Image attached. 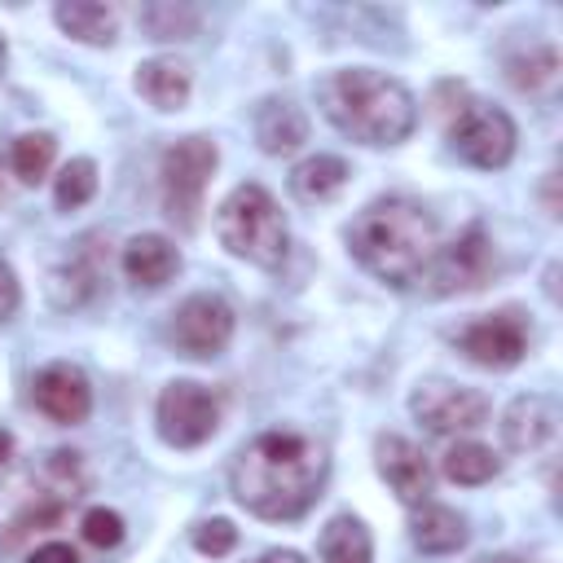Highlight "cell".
I'll return each mask as SVG.
<instances>
[{
	"instance_id": "6da1fadb",
	"label": "cell",
	"mask_w": 563,
	"mask_h": 563,
	"mask_svg": "<svg viewBox=\"0 0 563 563\" xmlns=\"http://www.w3.org/2000/svg\"><path fill=\"white\" fill-rule=\"evenodd\" d=\"M330 457L303 431H260L229 471L238 506L260 519H299L325 488Z\"/></svg>"
},
{
	"instance_id": "7a4b0ae2",
	"label": "cell",
	"mask_w": 563,
	"mask_h": 563,
	"mask_svg": "<svg viewBox=\"0 0 563 563\" xmlns=\"http://www.w3.org/2000/svg\"><path fill=\"white\" fill-rule=\"evenodd\" d=\"M347 246L356 264L369 268L378 282L413 286L440 246V224L422 202L387 194L356 211V220L347 224Z\"/></svg>"
},
{
	"instance_id": "3957f363",
	"label": "cell",
	"mask_w": 563,
	"mask_h": 563,
	"mask_svg": "<svg viewBox=\"0 0 563 563\" xmlns=\"http://www.w3.org/2000/svg\"><path fill=\"white\" fill-rule=\"evenodd\" d=\"M88 493V466L75 449H48L0 475V550H18L35 532L70 515Z\"/></svg>"
},
{
	"instance_id": "277c9868",
	"label": "cell",
	"mask_w": 563,
	"mask_h": 563,
	"mask_svg": "<svg viewBox=\"0 0 563 563\" xmlns=\"http://www.w3.org/2000/svg\"><path fill=\"white\" fill-rule=\"evenodd\" d=\"M317 101L325 119L361 145H400L418 123L413 92L396 75L369 70V66L330 70L317 84Z\"/></svg>"
},
{
	"instance_id": "5b68a950",
	"label": "cell",
	"mask_w": 563,
	"mask_h": 563,
	"mask_svg": "<svg viewBox=\"0 0 563 563\" xmlns=\"http://www.w3.org/2000/svg\"><path fill=\"white\" fill-rule=\"evenodd\" d=\"M216 238L229 255H238L255 268H277L290 246L286 216L264 185H238L216 207Z\"/></svg>"
},
{
	"instance_id": "8992f818",
	"label": "cell",
	"mask_w": 563,
	"mask_h": 563,
	"mask_svg": "<svg viewBox=\"0 0 563 563\" xmlns=\"http://www.w3.org/2000/svg\"><path fill=\"white\" fill-rule=\"evenodd\" d=\"M220 163V150L211 136H180L176 145L163 150V163H158V185H163V211L167 220H176L180 229H194L198 224V211H202V194H207V180Z\"/></svg>"
},
{
	"instance_id": "52a82bcc",
	"label": "cell",
	"mask_w": 563,
	"mask_h": 563,
	"mask_svg": "<svg viewBox=\"0 0 563 563\" xmlns=\"http://www.w3.org/2000/svg\"><path fill=\"white\" fill-rule=\"evenodd\" d=\"M515 119L501 110V106H488V101H471L462 106L453 119H449V145L462 163L479 167V172H497L510 163L515 154Z\"/></svg>"
},
{
	"instance_id": "ba28073f",
	"label": "cell",
	"mask_w": 563,
	"mask_h": 563,
	"mask_svg": "<svg viewBox=\"0 0 563 563\" xmlns=\"http://www.w3.org/2000/svg\"><path fill=\"white\" fill-rule=\"evenodd\" d=\"M154 422H158V435L172 449H198L220 427V396L211 387L194 383V378H176L158 391Z\"/></svg>"
},
{
	"instance_id": "9c48e42d",
	"label": "cell",
	"mask_w": 563,
	"mask_h": 563,
	"mask_svg": "<svg viewBox=\"0 0 563 563\" xmlns=\"http://www.w3.org/2000/svg\"><path fill=\"white\" fill-rule=\"evenodd\" d=\"M493 242L484 233V224H471L462 229L453 242H440L427 273L418 277L427 286V295L435 299H449V295H466V290H479L493 273Z\"/></svg>"
},
{
	"instance_id": "30bf717a",
	"label": "cell",
	"mask_w": 563,
	"mask_h": 563,
	"mask_svg": "<svg viewBox=\"0 0 563 563\" xmlns=\"http://www.w3.org/2000/svg\"><path fill=\"white\" fill-rule=\"evenodd\" d=\"M457 352L484 369H515L523 356H528V343H532V325L519 308H497V312H484L475 321H466L457 334H453Z\"/></svg>"
},
{
	"instance_id": "8fae6325",
	"label": "cell",
	"mask_w": 563,
	"mask_h": 563,
	"mask_svg": "<svg viewBox=\"0 0 563 563\" xmlns=\"http://www.w3.org/2000/svg\"><path fill=\"white\" fill-rule=\"evenodd\" d=\"M409 409L413 418L435 431V435H457V431H475L488 422L493 405L479 387H462V383H449V378H427L413 387L409 396Z\"/></svg>"
},
{
	"instance_id": "7c38bea8",
	"label": "cell",
	"mask_w": 563,
	"mask_h": 563,
	"mask_svg": "<svg viewBox=\"0 0 563 563\" xmlns=\"http://www.w3.org/2000/svg\"><path fill=\"white\" fill-rule=\"evenodd\" d=\"M233 339V308L220 295H189L172 312V343L185 356H220Z\"/></svg>"
},
{
	"instance_id": "4fadbf2b",
	"label": "cell",
	"mask_w": 563,
	"mask_h": 563,
	"mask_svg": "<svg viewBox=\"0 0 563 563\" xmlns=\"http://www.w3.org/2000/svg\"><path fill=\"white\" fill-rule=\"evenodd\" d=\"M31 400L35 409L48 418V422H62V427H79L88 413H92V387H88V374L70 361H53L44 365L35 378H31Z\"/></svg>"
},
{
	"instance_id": "5bb4252c",
	"label": "cell",
	"mask_w": 563,
	"mask_h": 563,
	"mask_svg": "<svg viewBox=\"0 0 563 563\" xmlns=\"http://www.w3.org/2000/svg\"><path fill=\"white\" fill-rule=\"evenodd\" d=\"M374 462H378V475L391 484V493L405 506H422L431 497V462H427V453L413 440H405V435H378Z\"/></svg>"
},
{
	"instance_id": "9a60e30c",
	"label": "cell",
	"mask_w": 563,
	"mask_h": 563,
	"mask_svg": "<svg viewBox=\"0 0 563 563\" xmlns=\"http://www.w3.org/2000/svg\"><path fill=\"white\" fill-rule=\"evenodd\" d=\"M119 264H123V277H128L132 286L154 290V286H163V282H172V277L180 273V251H176V242L163 238V233H136V238L123 242Z\"/></svg>"
},
{
	"instance_id": "2e32d148",
	"label": "cell",
	"mask_w": 563,
	"mask_h": 563,
	"mask_svg": "<svg viewBox=\"0 0 563 563\" xmlns=\"http://www.w3.org/2000/svg\"><path fill=\"white\" fill-rule=\"evenodd\" d=\"M554 427H559V409H554L550 396H537V391L515 396V400L506 405V413H501V440H506V449H515V453L541 449V444L554 435Z\"/></svg>"
},
{
	"instance_id": "e0dca14e",
	"label": "cell",
	"mask_w": 563,
	"mask_h": 563,
	"mask_svg": "<svg viewBox=\"0 0 563 563\" xmlns=\"http://www.w3.org/2000/svg\"><path fill=\"white\" fill-rule=\"evenodd\" d=\"M255 141L264 154H295L308 141V114L286 97H268L255 110Z\"/></svg>"
},
{
	"instance_id": "ac0fdd59",
	"label": "cell",
	"mask_w": 563,
	"mask_h": 563,
	"mask_svg": "<svg viewBox=\"0 0 563 563\" xmlns=\"http://www.w3.org/2000/svg\"><path fill=\"white\" fill-rule=\"evenodd\" d=\"M189 66L176 57H145L136 66V92L154 106V110H180L189 101Z\"/></svg>"
},
{
	"instance_id": "d6986e66",
	"label": "cell",
	"mask_w": 563,
	"mask_h": 563,
	"mask_svg": "<svg viewBox=\"0 0 563 563\" xmlns=\"http://www.w3.org/2000/svg\"><path fill=\"white\" fill-rule=\"evenodd\" d=\"M409 537L422 554H453L466 545V519L453 510V506H435V501H422L409 519Z\"/></svg>"
},
{
	"instance_id": "ffe728a7",
	"label": "cell",
	"mask_w": 563,
	"mask_h": 563,
	"mask_svg": "<svg viewBox=\"0 0 563 563\" xmlns=\"http://www.w3.org/2000/svg\"><path fill=\"white\" fill-rule=\"evenodd\" d=\"M53 22L79 40V44H92V48H110L114 35H119V13L110 4H97V0H66L53 9Z\"/></svg>"
},
{
	"instance_id": "44dd1931",
	"label": "cell",
	"mask_w": 563,
	"mask_h": 563,
	"mask_svg": "<svg viewBox=\"0 0 563 563\" xmlns=\"http://www.w3.org/2000/svg\"><path fill=\"white\" fill-rule=\"evenodd\" d=\"M347 176H352V167H347L339 154H312V158L295 163V172H290V194H295L299 202H325V198H334V194L347 185Z\"/></svg>"
},
{
	"instance_id": "7402d4cb",
	"label": "cell",
	"mask_w": 563,
	"mask_h": 563,
	"mask_svg": "<svg viewBox=\"0 0 563 563\" xmlns=\"http://www.w3.org/2000/svg\"><path fill=\"white\" fill-rule=\"evenodd\" d=\"M321 563H374L369 528L356 515H334L321 528Z\"/></svg>"
},
{
	"instance_id": "603a6c76",
	"label": "cell",
	"mask_w": 563,
	"mask_h": 563,
	"mask_svg": "<svg viewBox=\"0 0 563 563\" xmlns=\"http://www.w3.org/2000/svg\"><path fill=\"white\" fill-rule=\"evenodd\" d=\"M497 466H501V462H497L493 449L479 444V440H457V444H449V449L440 453V471H444V479L466 484V488L488 484V479L497 475Z\"/></svg>"
},
{
	"instance_id": "cb8c5ba5",
	"label": "cell",
	"mask_w": 563,
	"mask_h": 563,
	"mask_svg": "<svg viewBox=\"0 0 563 563\" xmlns=\"http://www.w3.org/2000/svg\"><path fill=\"white\" fill-rule=\"evenodd\" d=\"M97 277H101L97 264H88L84 255H70L66 264H57L48 273V299L57 308H79V303H88L97 295Z\"/></svg>"
},
{
	"instance_id": "d4e9b609",
	"label": "cell",
	"mask_w": 563,
	"mask_h": 563,
	"mask_svg": "<svg viewBox=\"0 0 563 563\" xmlns=\"http://www.w3.org/2000/svg\"><path fill=\"white\" fill-rule=\"evenodd\" d=\"M141 26L150 40H189L198 35L202 26V13L194 4H172V0H158V4H141Z\"/></svg>"
},
{
	"instance_id": "484cf974",
	"label": "cell",
	"mask_w": 563,
	"mask_h": 563,
	"mask_svg": "<svg viewBox=\"0 0 563 563\" xmlns=\"http://www.w3.org/2000/svg\"><path fill=\"white\" fill-rule=\"evenodd\" d=\"M506 75H510L515 88L541 92V88H550L554 75H559V48H554V44H532L528 53H519V57L506 62Z\"/></svg>"
},
{
	"instance_id": "4316f807",
	"label": "cell",
	"mask_w": 563,
	"mask_h": 563,
	"mask_svg": "<svg viewBox=\"0 0 563 563\" xmlns=\"http://www.w3.org/2000/svg\"><path fill=\"white\" fill-rule=\"evenodd\" d=\"M53 158H57V141H53L48 132H26V136H18V141H13V154H9L13 176H18L22 185H40V180L48 176Z\"/></svg>"
},
{
	"instance_id": "83f0119b",
	"label": "cell",
	"mask_w": 563,
	"mask_h": 563,
	"mask_svg": "<svg viewBox=\"0 0 563 563\" xmlns=\"http://www.w3.org/2000/svg\"><path fill=\"white\" fill-rule=\"evenodd\" d=\"M92 194H97V163H92V158H70V163L57 172V180H53V202H57L62 211L84 207Z\"/></svg>"
},
{
	"instance_id": "f1b7e54d",
	"label": "cell",
	"mask_w": 563,
	"mask_h": 563,
	"mask_svg": "<svg viewBox=\"0 0 563 563\" xmlns=\"http://www.w3.org/2000/svg\"><path fill=\"white\" fill-rule=\"evenodd\" d=\"M79 532H84L88 545H97V550H114V545L123 541V519H119L114 510H106V506H92V510H84Z\"/></svg>"
},
{
	"instance_id": "f546056e",
	"label": "cell",
	"mask_w": 563,
	"mask_h": 563,
	"mask_svg": "<svg viewBox=\"0 0 563 563\" xmlns=\"http://www.w3.org/2000/svg\"><path fill=\"white\" fill-rule=\"evenodd\" d=\"M233 545H238V528H233L229 519H202V523L194 528V550H198V554L220 559V554H229Z\"/></svg>"
},
{
	"instance_id": "4dcf8cb0",
	"label": "cell",
	"mask_w": 563,
	"mask_h": 563,
	"mask_svg": "<svg viewBox=\"0 0 563 563\" xmlns=\"http://www.w3.org/2000/svg\"><path fill=\"white\" fill-rule=\"evenodd\" d=\"M18 303H22V286H18L13 268L0 260V321H9L18 312Z\"/></svg>"
},
{
	"instance_id": "1f68e13d",
	"label": "cell",
	"mask_w": 563,
	"mask_h": 563,
	"mask_svg": "<svg viewBox=\"0 0 563 563\" xmlns=\"http://www.w3.org/2000/svg\"><path fill=\"white\" fill-rule=\"evenodd\" d=\"M26 563H79V554L66 541H44V545H35V554Z\"/></svg>"
},
{
	"instance_id": "d6a6232c",
	"label": "cell",
	"mask_w": 563,
	"mask_h": 563,
	"mask_svg": "<svg viewBox=\"0 0 563 563\" xmlns=\"http://www.w3.org/2000/svg\"><path fill=\"white\" fill-rule=\"evenodd\" d=\"M251 563H308L299 550H264V554H255Z\"/></svg>"
},
{
	"instance_id": "836d02e7",
	"label": "cell",
	"mask_w": 563,
	"mask_h": 563,
	"mask_svg": "<svg viewBox=\"0 0 563 563\" xmlns=\"http://www.w3.org/2000/svg\"><path fill=\"white\" fill-rule=\"evenodd\" d=\"M545 211H550V216H559V198H554V172L545 176Z\"/></svg>"
},
{
	"instance_id": "e575fe53",
	"label": "cell",
	"mask_w": 563,
	"mask_h": 563,
	"mask_svg": "<svg viewBox=\"0 0 563 563\" xmlns=\"http://www.w3.org/2000/svg\"><path fill=\"white\" fill-rule=\"evenodd\" d=\"M475 563H519L515 554H484V559H475Z\"/></svg>"
},
{
	"instance_id": "d590c367",
	"label": "cell",
	"mask_w": 563,
	"mask_h": 563,
	"mask_svg": "<svg viewBox=\"0 0 563 563\" xmlns=\"http://www.w3.org/2000/svg\"><path fill=\"white\" fill-rule=\"evenodd\" d=\"M9 449H13V440H9V431H0V462L9 457Z\"/></svg>"
},
{
	"instance_id": "8d00e7d4",
	"label": "cell",
	"mask_w": 563,
	"mask_h": 563,
	"mask_svg": "<svg viewBox=\"0 0 563 563\" xmlns=\"http://www.w3.org/2000/svg\"><path fill=\"white\" fill-rule=\"evenodd\" d=\"M0 75H4V40H0Z\"/></svg>"
}]
</instances>
